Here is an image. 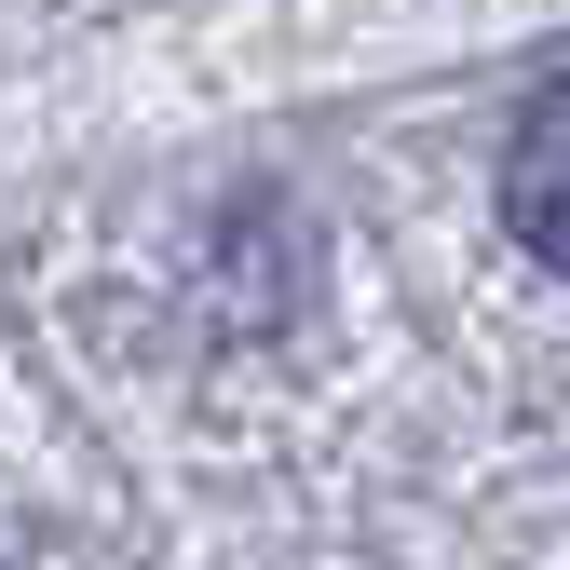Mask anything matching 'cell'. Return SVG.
Returning a JSON list of instances; mask_svg holds the SVG:
<instances>
[{"label":"cell","instance_id":"cell-1","mask_svg":"<svg viewBox=\"0 0 570 570\" xmlns=\"http://www.w3.org/2000/svg\"><path fill=\"white\" fill-rule=\"evenodd\" d=\"M503 232L543 272H570V82H543L517 109V136H503Z\"/></svg>","mask_w":570,"mask_h":570}]
</instances>
